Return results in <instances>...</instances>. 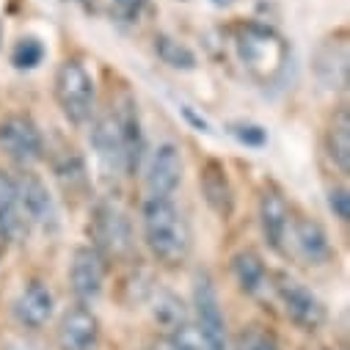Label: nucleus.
Returning <instances> with one entry per match:
<instances>
[{"instance_id": "27", "label": "nucleus", "mask_w": 350, "mask_h": 350, "mask_svg": "<svg viewBox=\"0 0 350 350\" xmlns=\"http://www.w3.org/2000/svg\"><path fill=\"white\" fill-rule=\"evenodd\" d=\"M328 207H331L334 218H339L342 224H347V218H350V196H347L345 188H334L328 193Z\"/></svg>"}, {"instance_id": "6", "label": "nucleus", "mask_w": 350, "mask_h": 350, "mask_svg": "<svg viewBox=\"0 0 350 350\" xmlns=\"http://www.w3.org/2000/svg\"><path fill=\"white\" fill-rule=\"evenodd\" d=\"M193 314H196V331L204 342V350H229L226 347V320L218 301V290L213 279L202 271L193 279Z\"/></svg>"}, {"instance_id": "7", "label": "nucleus", "mask_w": 350, "mask_h": 350, "mask_svg": "<svg viewBox=\"0 0 350 350\" xmlns=\"http://www.w3.org/2000/svg\"><path fill=\"white\" fill-rule=\"evenodd\" d=\"M14 180H17V191H20V202H23L28 226L39 229L44 234H55L61 229V213H58V204H55L50 188L44 185V180L25 168Z\"/></svg>"}, {"instance_id": "1", "label": "nucleus", "mask_w": 350, "mask_h": 350, "mask_svg": "<svg viewBox=\"0 0 350 350\" xmlns=\"http://www.w3.org/2000/svg\"><path fill=\"white\" fill-rule=\"evenodd\" d=\"M92 149L105 180H119L133 174L141 163L144 138L133 100L113 105L92 119Z\"/></svg>"}, {"instance_id": "31", "label": "nucleus", "mask_w": 350, "mask_h": 350, "mask_svg": "<svg viewBox=\"0 0 350 350\" xmlns=\"http://www.w3.org/2000/svg\"><path fill=\"white\" fill-rule=\"evenodd\" d=\"M213 6H218V9H229V6H234L237 0H210Z\"/></svg>"}, {"instance_id": "33", "label": "nucleus", "mask_w": 350, "mask_h": 350, "mask_svg": "<svg viewBox=\"0 0 350 350\" xmlns=\"http://www.w3.org/2000/svg\"><path fill=\"white\" fill-rule=\"evenodd\" d=\"M0 42H3V25H0Z\"/></svg>"}, {"instance_id": "21", "label": "nucleus", "mask_w": 350, "mask_h": 350, "mask_svg": "<svg viewBox=\"0 0 350 350\" xmlns=\"http://www.w3.org/2000/svg\"><path fill=\"white\" fill-rule=\"evenodd\" d=\"M325 146H328V157L334 160V165L342 174H347L350 171V119H347L345 108L331 119V127H328V135H325Z\"/></svg>"}, {"instance_id": "24", "label": "nucleus", "mask_w": 350, "mask_h": 350, "mask_svg": "<svg viewBox=\"0 0 350 350\" xmlns=\"http://www.w3.org/2000/svg\"><path fill=\"white\" fill-rule=\"evenodd\" d=\"M55 174H58V180L64 183V188L66 191H75L77 185H85V165H83V157L75 152V149H69L64 157H61V163H55Z\"/></svg>"}, {"instance_id": "9", "label": "nucleus", "mask_w": 350, "mask_h": 350, "mask_svg": "<svg viewBox=\"0 0 350 350\" xmlns=\"http://www.w3.org/2000/svg\"><path fill=\"white\" fill-rule=\"evenodd\" d=\"M69 284L75 298L89 306L94 304L105 290V256L94 245H80L72 254L69 262Z\"/></svg>"}, {"instance_id": "30", "label": "nucleus", "mask_w": 350, "mask_h": 350, "mask_svg": "<svg viewBox=\"0 0 350 350\" xmlns=\"http://www.w3.org/2000/svg\"><path fill=\"white\" fill-rule=\"evenodd\" d=\"M3 350H36V347H31V345H25V342H9Z\"/></svg>"}, {"instance_id": "17", "label": "nucleus", "mask_w": 350, "mask_h": 350, "mask_svg": "<svg viewBox=\"0 0 350 350\" xmlns=\"http://www.w3.org/2000/svg\"><path fill=\"white\" fill-rule=\"evenodd\" d=\"M199 185H202V193H204L210 210L221 218H229L232 210H234V191H232V183H229V174H226L224 163L207 160L202 165V174H199Z\"/></svg>"}, {"instance_id": "28", "label": "nucleus", "mask_w": 350, "mask_h": 350, "mask_svg": "<svg viewBox=\"0 0 350 350\" xmlns=\"http://www.w3.org/2000/svg\"><path fill=\"white\" fill-rule=\"evenodd\" d=\"M237 350H276V345H273L271 336H265L262 331H248V334L240 336Z\"/></svg>"}, {"instance_id": "11", "label": "nucleus", "mask_w": 350, "mask_h": 350, "mask_svg": "<svg viewBox=\"0 0 350 350\" xmlns=\"http://www.w3.org/2000/svg\"><path fill=\"white\" fill-rule=\"evenodd\" d=\"M287 251H293L298 259H304V265H328L334 256V245L328 240V232L323 224L306 215H293L290 234H287Z\"/></svg>"}, {"instance_id": "5", "label": "nucleus", "mask_w": 350, "mask_h": 350, "mask_svg": "<svg viewBox=\"0 0 350 350\" xmlns=\"http://www.w3.org/2000/svg\"><path fill=\"white\" fill-rule=\"evenodd\" d=\"M271 293L276 295V301L282 304L284 314L304 331H317L323 328L328 312L325 304L295 276L290 273H271Z\"/></svg>"}, {"instance_id": "12", "label": "nucleus", "mask_w": 350, "mask_h": 350, "mask_svg": "<svg viewBox=\"0 0 350 350\" xmlns=\"http://www.w3.org/2000/svg\"><path fill=\"white\" fill-rule=\"evenodd\" d=\"M94 240H97V251L105 256H124L133 248V229L127 215L116 207V204H97L94 210Z\"/></svg>"}, {"instance_id": "15", "label": "nucleus", "mask_w": 350, "mask_h": 350, "mask_svg": "<svg viewBox=\"0 0 350 350\" xmlns=\"http://www.w3.org/2000/svg\"><path fill=\"white\" fill-rule=\"evenodd\" d=\"M31 234V226L23 213L17 180L9 171L0 168V237L9 243H25Z\"/></svg>"}, {"instance_id": "19", "label": "nucleus", "mask_w": 350, "mask_h": 350, "mask_svg": "<svg viewBox=\"0 0 350 350\" xmlns=\"http://www.w3.org/2000/svg\"><path fill=\"white\" fill-rule=\"evenodd\" d=\"M314 69H317V77L325 89H345L347 85V47L328 42L317 53Z\"/></svg>"}, {"instance_id": "23", "label": "nucleus", "mask_w": 350, "mask_h": 350, "mask_svg": "<svg viewBox=\"0 0 350 350\" xmlns=\"http://www.w3.org/2000/svg\"><path fill=\"white\" fill-rule=\"evenodd\" d=\"M152 350H204V342L196 331L193 323H185L180 328H174V331H165L154 345Z\"/></svg>"}, {"instance_id": "16", "label": "nucleus", "mask_w": 350, "mask_h": 350, "mask_svg": "<svg viewBox=\"0 0 350 350\" xmlns=\"http://www.w3.org/2000/svg\"><path fill=\"white\" fill-rule=\"evenodd\" d=\"M53 312H55V295L44 282H28L23 287V293L17 295V301H14L17 323L31 328V331L44 328L50 323Z\"/></svg>"}, {"instance_id": "3", "label": "nucleus", "mask_w": 350, "mask_h": 350, "mask_svg": "<svg viewBox=\"0 0 350 350\" xmlns=\"http://www.w3.org/2000/svg\"><path fill=\"white\" fill-rule=\"evenodd\" d=\"M234 47H237V58L243 69L259 83L276 80L287 66V55H290L287 42L273 28H265L259 23L243 25L237 31Z\"/></svg>"}, {"instance_id": "25", "label": "nucleus", "mask_w": 350, "mask_h": 350, "mask_svg": "<svg viewBox=\"0 0 350 350\" xmlns=\"http://www.w3.org/2000/svg\"><path fill=\"white\" fill-rule=\"evenodd\" d=\"M44 61V44L36 36H23L12 50V64L17 69H36Z\"/></svg>"}, {"instance_id": "20", "label": "nucleus", "mask_w": 350, "mask_h": 350, "mask_svg": "<svg viewBox=\"0 0 350 350\" xmlns=\"http://www.w3.org/2000/svg\"><path fill=\"white\" fill-rule=\"evenodd\" d=\"M152 317L160 328L174 331L185 323H191V309L188 304L171 290H154L152 295Z\"/></svg>"}, {"instance_id": "2", "label": "nucleus", "mask_w": 350, "mask_h": 350, "mask_svg": "<svg viewBox=\"0 0 350 350\" xmlns=\"http://www.w3.org/2000/svg\"><path fill=\"white\" fill-rule=\"evenodd\" d=\"M141 226H144V240L152 256L168 268H177L191 254V226L180 207L171 199L149 196L141 207Z\"/></svg>"}, {"instance_id": "29", "label": "nucleus", "mask_w": 350, "mask_h": 350, "mask_svg": "<svg viewBox=\"0 0 350 350\" xmlns=\"http://www.w3.org/2000/svg\"><path fill=\"white\" fill-rule=\"evenodd\" d=\"M232 133L248 146H262L265 144V130L256 127V124H232Z\"/></svg>"}, {"instance_id": "4", "label": "nucleus", "mask_w": 350, "mask_h": 350, "mask_svg": "<svg viewBox=\"0 0 350 350\" xmlns=\"http://www.w3.org/2000/svg\"><path fill=\"white\" fill-rule=\"evenodd\" d=\"M55 103L75 127L89 124L97 113V83L77 58H66L55 69Z\"/></svg>"}, {"instance_id": "10", "label": "nucleus", "mask_w": 350, "mask_h": 350, "mask_svg": "<svg viewBox=\"0 0 350 350\" xmlns=\"http://www.w3.org/2000/svg\"><path fill=\"white\" fill-rule=\"evenodd\" d=\"M0 149L23 168L39 163L44 157V138L39 127L28 116H6L0 122Z\"/></svg>"}, {"instance_id": "22", "label": "nucleus", "mask_w": 350, "mask_h": 350, "mask_svg": "<svg viewBox=\"0 0 350 350\" xmlns=\"http://www.w3.org/2000/svg\"><path fill=\"white\" fill-rule=\"evenodd\" d=\"M154 53H157L160 61L168 64L171 69L193 72V69L199 66V58H196V53H193L188 44H183L180 39H174V36H165V33H160V36L154 39Z\"/></svg>"}, {"instance_id": "26", "label": "nucleus", "mask_w": 350, "mask_h": 350, "mask_svg": "<svg viewBox=\"0 0 350 350\" xmlns=\"http://www.w3.org/2000/svg\"><path fill=\"white\" fill-rule=\"evenodd\" d=\"M146 6H149V0H111V12L122 23H138Z\"/></svg>"}, {"instance_id": "18", "label": "nucleus", "mask_w": 350, "mask_h": 350, "mask_svg": "<svg viewBox=\"0 0 350 350\" xmlns=\"http://www.w3.org/2000/svg\"><path fill=\"white\" fill-rule=\"evenodd\" d=\"M232 273H234V282L240 284V290L251 298H262L271 293V271L265 268L262 256L251 248H243L232 256Z\"/></svg>"}, {"instance_id": "32", "label": "nucleus", "mask_w": 350, "mask_h": 350, "mask_svg": "<svg viewBox=\"0 0 350 350\" xmlns=\"http://www.w3.org/2000/svg\"><path fill=\"white\" fill-rule=\"evenodd\" d=\"M3 243H6V240H3V237H0V254H3Z\"/></svg>"}, {"instance_id": "8", "label": "nucleus", "mask_w": 350, "mask_h": 350, "mask_svg": "<svg viewBox=\"0 0 350 350\" xmlns=\"http://www.w3.org/2000/svg\"><path fill=\"white\" fill-rule=\"evenodd\" d=\"M185 177V160H183V149L174 141H163L149 152L146 168H144V183L149 196H160V199H171V193L183 185Z\"/></svg>"}, {"instance_id": "14", "label": "nucleus", "mask_w": 350, "mask_h": 350, "mask_svg": "<svg viewBox=\"0 0 350 350\" xmlns=\"http://www.w3.org/2000/svg\"><path fill=\"white\" fill-rule=\"evenodd\" d=\"M100 320L89 306H72L58 323V350H97Z\"/></svg>"}, {"instance_id": "13", "label": "nucleus", "mask_w": 350, "mask_h": 350, "mask_svg": "<svg viewBox=\"0 0 350 350\" xmlns=\"http://www.w3.org/2000/svg\"><path fill=\"white\" fill-rule=\"evenodd\" d=\"M256 215H259V229H262L265 243L273 251L287 254V234H290V224H293V210H290L287 199L276 188H265L259 196Z\"/></svg>"}]
</instances>
